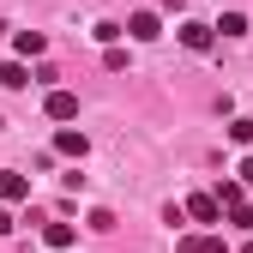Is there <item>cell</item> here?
<instances>
[{
  "label": "cell",
  "instance_id": "obj_3",
  "mask_svg": "<svg viewBox=\"0 0 253 253\" xmlns=\"http://www.w3.org/2000/svg\"><path fill=\"white\" fill-rule=\"evenodd\" d=\"M187 217L193 223H223V205H217V193H187Z\"/></svg>",
  "mask_w": 253,
  "mask_h": 253
},
{
  "label": "cell",
  "instance_id": "obj_2",
  "mask_svg": "<svg viewBox=\"0 0 253 253\" xmlns=\"http://www.w3.org/2000/svg\"><path fill=\"white\" fill-rule=\"evenodd\" d=\"M175 37H181V42H187V48H193V54H205V48H211V42H217V24H199V18H187V24H181V30H175Z\"/></svg>",
  "mask_w": 253,
  "mask_h": 253
},
{
  "label": "cell",
  "instance_id": "obj_15",
  "mask_svg": "<svg viewBox=\"0 0 253 253\" xmlns=\"http://www.w3.org/2000/svg\"><path fill=\"white\" fill-rule=\"evenodd\" d=\"M229 223L235 229H253V205H229Z\"/></svg>",
  "mask_w": 253,
  "mask_h": 253
},
{
  "label": "cell",
  "instance_id": "obj_6",
  "mask_svg": "<svg viewBox=\"0 0 253 253\" xmlns=\"http://www.w3.org/2000/svg\"><path fill=\"white\" fill-rule=\"evenodd\" d=\"M0 199H6V205H24L30 199V175H12L6 169V175H0Z\"/></svg>",
  "mask_w": 253,
  "mask_h": 253
},
{
  "label": "cell",
  "instance_id": "obj_8",
  "mask_svg": "<svg viewBox=\"0 0 253 253\" xmlns=\"http://www.w3.org/2000/svg\"><path fill=\"white\" fill-rule=\"evenodd\" d=\"M0 84H6V90H24V84H37V73H30L24 60H6V67H0Z\"/></svg>",
  "mask_w": 253,
  "mask_h": 253
},
{
  "label": "cell",
  "instance_id": "obj_13",
  "mask_svg": "<svg viewBox=\"0 0 253 253\" xmlns=\"http://www.w3.org/2000/svg\"><path fill=\"white\" fill-rule=\"evenodd\" d=\"M229 139H235V145H253V115H235V121H229Z\"/></svg>",
  "mask_w": 253,
  "mask_h": 253
},
{
  "label": "cell",
  "instance_id": "obj_11",
  "mask_svg": "<svg viewBox=\"0 0 253 253\" xmlns=\"http://www.w3.org/2000/svg\"><path fill=\"white\" fill-rule=\"evenodd\" d=\"M90 37H97V42H109V48H115V42L126 37V24H115V18H103V24H90Z\"/></svg>",
  "mask_w": 253,
  "mask_h": 253
},
{
  "label": "cell",
  "instance_id": "obj_10",
  "mask_svg": "<svg viewBox=\"0 0 253 253\" xmlns=\"http://www.w3.org/2000/svg\"><path fill=\"white\" fill-rule=\"evenodd\" d=\"M12 48H18L24 60H37V54H42L48 42H42V30H18V37H12Z\"/></svg>",
  "mask_w": 253,
  "mask_h": 253
},
{
  "label": "cell",
  "instance_id": "obj_16",
  "mask_svg": "<svg viewBox=\"0 0 253 253\" xmlns=\"http://www.w3.org/2000/svg\"><path fill=\"white\" fill-rule=\"evenodd\" d=\"M235 175H241V187H253V151L241 157V169H235Z\"/></svg>",
  "mask_w": 253,
  "mask_h": 253
},
{
  "label": "cell",
  "instance_id": "obj_18",
  "mask_svg": "<svg viewBox=\"0 0 253 253\" xmlns=\"http://www.w3.org/2000/svg\"><path fill=\"white\" fill-rule=\"evenodd\" d=\"M241 253H253V241H247V247H241Z\"/></svg>",
  "mask_w": 253,
  "mask_h": 253
},
{
  "label": "cell",
  "instance_id": "obj_1",
  "mask_svg": "<svg viewBox=\"0 0 253 253\" xmlns=\"http://www.w3.org/2000/svg\"><path fill=\"white\" fill-rule=\"evenodd\" d=\"M126 37H133V42H157V37H163V18H157L151 6H139L133 18H126Z\"/></svg>",
  "mask_w": 253,
  "mask_h": 253
},
{
  "label": "cell",
  "instance_id": "obj_12",
  "mask_svg": "<svg viewBox=\"0 0 253 253\" xmlns=\"http://www.w3.org/2000/svg\"><path fill=\"white\" fill-rule=\"evenodd\" d=\"M217 30H223V37H247V12H223Z\"/></svg>",
  "mask_w": 253,
  "mask_h": 253
},
{
  "label": "cell",
  "instance_id": "obj_7",
  "mask_svg": "<svg viewBox=\"0 0 253 253\" xmlns=\"http://www.w3.org/2000/svg\"><path fill=\"white\" fill-rule=\"evenodd\" d=\"M175 253H229V247H223V235H181Z\"/></svg>",
  "mask_w": 253,
  "mask_h": 253
},
{
  "label": "cell",
  "instance_id": "obj_4",
  "mask_svg": "<svg viewBox=\"0 0 253 253\" xmlns=\"http://www.w3.org/2000/svg\"><path fill=\"white\" fill-rule=\"evenodd\" d=\"M54 151H60V157H73V163H84V151H90V139L79 133V126H60V133H54Z\"/></svg>",
  "mask_w": 253,
  "mask_h": 253
},
{
  "label": "cell",
  "instance_id": "obj_17",
  "mask_svg": "<svg viewBox=\"0 0 253 253\" xmlns=\"http://www.w3.org/2000/svg\"><path fill=\"white\" fill-rule=\"evenodd\" d=\"M0 235H12V211L6 205H0Z\"/></svg>",
  "mask_w": 253,
  "mask_h": 253
},
{
  "label": "cell",
  "instance_id": "obj_14",
  "mask_svg": "<svg viewBox=\"0 0 253 253\" xmlns=\"http://www.w3.org/2000/svg\"><path fill=\"white\" fill-rule=\"evenodd\" d=\"M84 223H90V229H97V235H109V229H115V211H90V217H84Z\"/></svg>",
  "mask_w": 253,
  "mask_h": 253
},
{
  "label": "cell",
  "instance_id": "obj_5",
  "mask_svg": "<svg viewBox=\"0 0 253 253\" xmlns=\"http://www.w3.org/2000/svg\"><path fill=\"white\" fill-rule=\"evenodd\" d=\"M42 109H48V121H79V97H73V90H60V84L48 90Z\"/></svg>",
  "mask_w": 253,
  "mask_h": 253
},
{
  "label": "cell",
  "instance_id": "obj_9",
  "mask_svg": "<svg viewBox=\"0 0 253 253\" xmlns=\"http://www.w3.org/2000/svg\"><path fill=\"white\" fill-rule=\"evenodd\" d=\"M73 241H79V229H73V223H48V229H42V247H54V253H67Z\"/></svg>",
  "mask_w": 253,
  "mask_h": 253
}]
</instances>
